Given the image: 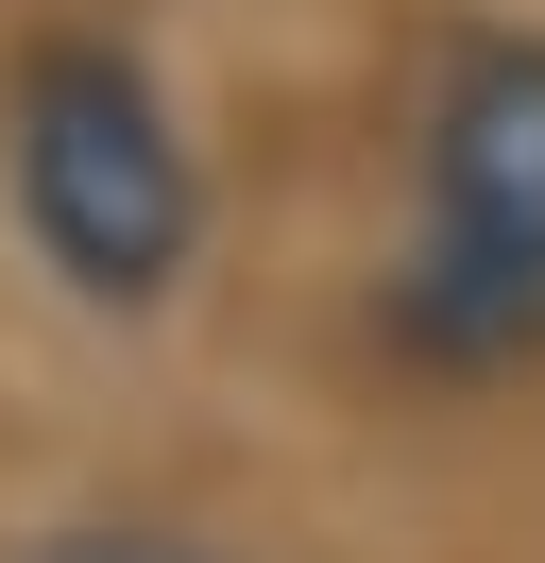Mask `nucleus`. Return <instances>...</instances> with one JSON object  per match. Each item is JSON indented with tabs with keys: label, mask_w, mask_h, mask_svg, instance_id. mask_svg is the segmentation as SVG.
Returning <instances> with one entry per match:
<instances>
[{
	"label": "nucleus",
	"mask_w": 545,
	"mask_h": 563,
	"mask_svg": "<svg viewBox=\"0 0 545 563\" xmlns=\"http://www.w3.org/2000/svg\"><path fill=\"white\" fill-rule=\"evenodd\" d=\"M392 324H409V358H443V376L545 358V35H477L460 69H443Z\"/></svg>",
	"instance_id": "f257e3e1"
},
{
	"label": "nucleus",
	"mask_w": 545,
	"mask_h": 563,
	"mask_svg": "<svg viewBox=\"0 0 545 563\" xmlns=\"http://www.w3.org/2000/svg\"><path fill=\"white\" fill-rule=\"evenodd\" d=\"M18 222L86 308H154L204 240V172H188V120L170 86L136 69L120 35H52L18 69Z\"/></svg>",
	"instance_id": "f03ea898"
},
{
	"label": "nucleus",
	"mask_w": 545,
	"mask_h": 563,
	"mask_svg": "<svg viewBox=\"0 0 545 563\" xmlns=\"http://www.w3.org/2000/svg\"><path fill=\"white\" fill-rule=\"evenodd\" d=\"M34 563H204V547H154V529H68V547H34Z\"/></svg>",
	"instance_id": "7ed1b4c3"
}]
</instances>
